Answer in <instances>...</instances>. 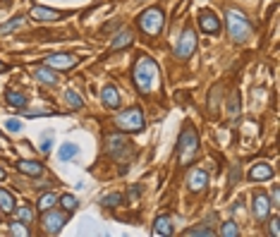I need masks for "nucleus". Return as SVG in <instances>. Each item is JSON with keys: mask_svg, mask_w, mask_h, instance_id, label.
<instances>
[{"mask_svg": "<svg viewBox=\"0 0 280 237\" xmlns=\"http://www.w3.org/2000/svg\"><path fill=\"white\" fill-rule=\"evenodd\" d=\"M5 127H7V132H20V120H7Z\"/></svg>", "mask_w": 280, "mask_h": 237, "instance_id": "obj_33", "label": "nucleus"}, {"mask_svg": "<svg viewBox=\"0 0 280 237\" xmlns=\"http://www.w3.org/2000/svg\"><path fill=\"white\" fill-rule=\"evenodd\" d=\"M55 202H58V196L53 194V192L43 194L41 199H39V211H48V209H53V206H55Z\"/></svg>", "mask_w": 280, "mask_h": 237, "instance_id": "obj_24", "label": "nucleus"}, {"mask_svg": "<svg viewBox=\"0 0 280 237\" xmlns=\"http://www.w3.org/2000/svg\"><path fill=\"white\" fill-rule=\"evenodd\" d=\"M7 103L12 105V108H24L27 105V96L24 94H20V91H7Z\"/></svg>", "mask_w": 280, "mask_h": 237, "instance_id": "obj_21", "label": "nucleus"}, {"mask_svg": "<svg viewBox=\"0 0 280 237\" xmlns=\"http://www.w3.org/2000/svg\"><path fill=\"white\" fill-rule=\"evenodd\" d=\"M237 113H239V94H232V96H230V105H228V115L235 120V118H237Z\"/></svg>", "mask_w": 280, "mask_h": 237, "instance_id": "obj_28", "label": "nucleus"}, {"mask_svg": "<svg viewBox=\"0 0 280 237\" xmlns=\"http://www.w3.org/2000/svg\"><path fill=\"white\" fill-rule=\"evenodd\" d=\"M132 43H134V31L125 27V29H120L118 36L113 39L110 50H122V48H127V46H132Z\"/></svg>", "mask_w": 280, "mask_h": 237, "instance_id": "obj_13", "label": "nucleus"}, {"mask_svg": "<svg viewBox=\"0 0 280 237\" xmlns=\"http://www.w3.org/2000/svg\"><path fill=\"white\" fill-rule=\"evenodd\" d=\"M10 228H12V235H14V232H17V235H22V237H27V235H29V232L24 230V225H22V223H12Z\"/></svg>", "mask_w": 280, "mask_h": 237, "instance_id": "obj_32", "label": "nucleus"}, {"mask_svg": "<svg viewBox=\"0 0 280 237\" xmlns=\"http://www.w3.org/2000/svg\"><path fill=\"white\" fill-rule=\"evenodd\" d=\"M199 29L206 31V34H218V31H220V22H218V17L213 12L201 10V12H199Z\"/></svg>", "mask_w": 280, "mask_h": 237, "instance_id": "obj_10", "label": "nucleus"}, {"mask_svg": "<svg viewBox=\"0 0 280 237\" xmlns=\"http://www.w3.org/2000/svg\"><path fill=\"white\" fill-rule=\"evenodd\" d=\"M278 228H280L278 218H273V221H271V235H273V237H278V235H280V230H278Z\"/></svg>", "mask_w": 280, "mask_h": 237, "instance_id": "obj_35", "label": "nucleus"}, {"mask_svg": "<svg viewBox=\"0 0 280 237\" xmlns=\"http://www.w3.org/2000/svg\"><path fill=\"white\" fill-rule=\"evenodd\" d=\"M163 22H165V17H163L161 7H148V10H144V12H141L139 27H141V31H144V34L156 36L163 29Z\"/></svg>", "mask_w": 280, "mask_h": 237, "instance_id": "obj_5", "label": "nucleus"}, {"mask_svg": "<svg viewBox=\"0 0 280 237\" xmlns=\"http://www.w3.org/2000/svg\"><path fill=\"white\" fill-rule=\"evenodd\" d=\"M254 216L264 221V218L271 216V199L266 194H256L254 196Z\"/></svg>", "mask_w": 280, "mask_h": 237, "instance_id": "obj_14", "label": "nucleus"}, {"mask_svg": "<svg viewBox=\"0 0 280 237\" xmlns=\"http://www.w3.org/2000/svg\"><path fill=\"white\" fill-rule=\"evenodd\" d=\"M101 98H103L105 108H118V105H120V94H118L115 86H105L103 94H101Z\"/></svg>", "mask_w": 280, "mask_h": 237, "instance_id": "obj_19", "label": "nucleus"}, {"mask_svg": "<svg viewBox=\"0 0 280 237\" xmlns=\"http://www.w3.org/2000/svg\"><path fill=\"white\" fill-rule=\"evenodd\" d=\"M17 216H20L22 223H31V221H34V211L29 209V206H22V209L17 211Z\"/></svg>", "mask_w": 280, "mask_h": 237, "instance_id": "obj_30", "label": "nucleus"}, {"mask_svg": "<svg viewBox=\"0 0 280 237\" xmlns=\"http://www.w3.org/2000/svg\"><path fill=\"white\" fill-rule=\"evenodd\" d=\"M0 211H3V213L14 211V199H12V194H10L7 189H0Z\"/></svg>", "mask_w": 280, "mask_h": 237, "instance_id": "obj_20", "label": "nucleus"}, {"mask_svg": "<svg viewBox=\"0 0 280 237\" xmlns=\"http://www.w3.org/2000/svg\"><path fill=\"white\" fill-rule=\"evenodd\" d=\"M31 17H34L36 22H55V20H60L63 17V12L60 10H50V7H41V5H36V7H31Z\"/></svg>", "mask_w": 280, "mask_h": 237, "instance_id": "obj_12", "label": "nucleus"}, {"mask_svg": "<svg viewBox=\"0 0 280 237\" xmlns=\"http://www.w3.org/2000/svg\"><path fill=\"white\" fill-rule=\"evenodd\" d=\"M154 235H158V237H168V235H173V218H168V216H158V218H156V223H154Z\"/></svg>", "mask_w": 280, "mask_h": 237, "instance_id": "obj_17", "label": "nucleus"}, {"mask_svg": "<svg viewBox=\"0 0 280 237\" xmlns=\"http://www.w3.org/2000/svg\"><path fill=\"white\" fill-rule=\"evenodd\" d=\"M184 235H189V237H194V235H206V237H211V235H213V230H211V228H203V225H196V228L187 230Z\"/></svg>", "mask_w": 280, "mask_h": 237, "instance_id": "obj_31", "label": "nucleus"}, {"mask_svg": "<svg viewBox=\"0 0 280 237\" xmlns=\"http://www.w3.org/2000/svg\"><path fill=\"white\" fill-rule=\"evenodd\" d=\"M43 63L48 65V67H53V70H72L79 63V58L70 56V53H53V56H46Z\"/></svg>", "mask_w": 280, "mask_h": 237, "instance_id": "obj_9", "label": "nucleus"}, {"mask_svg": "<svg viewBox=\"0 0 280 237\" xmlns=\"http://www.w3.org/2000/svg\"><path fill=\"white\" fill-rule=\"evenodd\" d=\"M225 17H228V31H230L232 39H235L237 43L249 41V36L254 34L252 22L247 20L242 12H237V10H230V12L225 14Z\"/></svg>", "mask_w": 280, "mask_h": 237, "instance_id": "obj_3", "label": "nucleus"}, {"mask_svg": "<svg viewBox=\"0 0 280 237\" xmlns=\"http://www.w3.org/2000/svg\"><path fill=\"white\" fill-rule=\"evenodd\" d=\"M60 204H63V209L67 211V213H70V211H74L77 209V196H72V194H63L60 196Z\"/></svg>", "mask_w": 280, "mask_h": 237, "instance_id": "obj_26", "label": "nucleus"}, {"mask_svg": "<svg viewBox=\"0 0 280 237\" xmlns=\"http://www.w3.org/2000/svg\"><path fill=\"white\" fill-rule=\"evenodd\" d=\"M22 24H24V17H17V20L5 22V24L0 27V36H5V34H10V31H14V29H20Z\"/></svg>", "mask_w": 280, "mask_h": 237, "instance_id": "obj_25", "label": "nucleus"}, {"mask_svg": "<svg viewBox=\"0 0 280 237\" xmlns=\"http://www.w3.org/2000/svg\"><path fill=\"white\" fill-rule=\"evenodd\" d=\"M220 235H223V237H237L239 230H237V225L232 223V221H228V223L220 225Z\"/></svg>", "mask_w": 280, "mask_h": 237, "instance_id": "obj_27", "label": "nucleus"}, {"mask_svg": "<svg viewBox=\"0 0 280 237\" xmlns=\"http://www.w3.org/2000/svg\"><path fill=\"white\" fill-rule=\"evenodd\" d=\"M189 189L192 192H201L206 185H209V173L203 170V168H194L192 173H189Z\"/></svg>", "mask_w": 280, "mask_h": 237, "instance_id": "obj_11", "label": "nucleus"}, {"mask_svg": "<svg viewBox=\"0 0 280 237\" xmlns=\"http://www.w3.org/2000/svg\"><path fill=\"white\" fill-rule=\"evenodd\" d=\"M34 77L39 79L41 84H48V86H55L58 84V75H55V70L53 67H34Z\"/></svg>", "mask_w": 280, "mask_h": 237, "instance_id": "obj_15", "label": "nucleus"}, {"mask_svg": "<svg viewBox=\"0 0 280 237\" xmlns=\"http://www.w3.org/2000/svg\"><path fill=\"white\" fill-rule=\"evenodd\" d=\"M196 50V34H194V29H184L182 31V39H180V43H177V48H175V56L177 58H182V60H187L192 53Z\"/></svg>", "mask_w": 280, "mask_h": 237, "instance_id": "obj_8", "label": "nucleus"}, {"mask_svg": "<svg viewBox=\"0 0 280 237\" xmlns=\"http://www.w3.org/2000/svg\"><path fill=\"white\" fill-rule=\"evenodd\" d=\"M196 151H199V137H196L194 127L184 125L182 134H180V141H177V158H180V166H187L196 158Z\"/></svg>", "mask_w": 280, "mask_h": 237, "instance_id": "obj_2", "label": "nucleus"}, {"mask_svg": "<svg viewBox=\"0 0 280 237\" xmlns=\"http://www.w3.org/2000/svg\"><path fill=\"white\" fill-rule=\"evenodd\" d=\"M50 147H53V137H46L43 144H41V151L43 154H50Z\"/></svg>", "mask_w": 280, "mask_h": 237, "instance_id": "obj_34", "label": "nucleus"}, {"mask_svg": "<svg viewBox=\"0 0 280 237\" xmlns=\"http://www.w3.org/2000/svg\"><path fill=\"white\" fill-rule=\"evenodd\" d=\"M77 151H79L77 144H63V149H60L58 158H60V160H70V158H74V156H77Z\"/></svg>", "mask_w": 280, "mask_h": 237, "instance_id": "obj_23", "label": "nucleus"}, {"mask_svg": "<svg viewBox=\"0 0 280 237\" xmlns=\"http://www.w3.org/2000/svg\"><path fill=\"white\" fill-rule=\"evenodd\" d=\"M273 177V168L268 166V163H259V166H254L249 170V180L252 182H259V180H271Z\"/></svg>", "mask_w": 280, "mask_h": 237, "instance_id": "obj_16", "label": "nucleus"}, {"mask_svg": "<svg viewBox=\"0 0 280 237\" xmlns=\"http://www.w3.org/2000/svg\"><path fill=\"white\" fill-rule=\"evenodd\" d=\"M105 149L115 160H127L132 156V144H129L125 134H113L110 139L105 141Z\"/></svg>", "mask_w": 280, "mask_h": 237, "instance_id": "obj_6", "label": "nucleus"}, {"mask_svg": "<svg viewBox=\"0 0 280 237\" xmlns=\"http://www.w3.org/2000/svg\"><path fill=\"white\" fill-rule=\"evenodd\" d=\"M115 125H118L122 132H141V130H144V113H141L139 108H127V111L118 113Z\"/></svg>", "mask_w": 280, "mask_h": 237, "instance_id": "obj_4", "label": "nucleus"}, {"mask_svg": "<svg viewBox=\"0 0 280 237\" xmlns=\"http://www.w3.org/2000/svg\"><path fill=\"white\" fill-rule=\"evenodd\" d=\"M65 98H67V105H70V108H74V111L84 108V101H82V96H79L74 89H67V91H65Z\"/></svg>", "mask_w": 280, "mask_h": 237, "instance_id": "obj_22", "label": "nucleus"}, {"mask_svg": "<svg viewBox=\"0 0 280 237\" xmlns=\"http://www.w3.org/2000/svg\"><path fill=\"white\" fill-rule=\"evenodd\" d=\"M101 204H103V206H120V204H122V194H105L103 199H101Z\"/></svg>", "mask_w": 280, "mask_h": 237, "instance_id": "obj_29", "label": "nucleus"}, {"mask_svg": "<svg viewBox=\"0 0 280 237\" xmlns=\"http://www.w3.org/2000/svg\"><path fill=\"white\" fill-rule=\"evenodd\" d=\"M0 180H5V170L3 168H0Z\"/></svg>", "mask_w": 280, "mask_h": 237, "instance_id": "obj_37", "label": "nucleus"}, {"mask_svg": "<svg viewBox=\"0 0 280 237\" xmlns=\"http://www.w3.org/2000/svg\"><path fill=\"white\" fill-rule=\"evenodd\" d=\"M17 168H20L24 175H31V177H39V175L43 173V166L39 163V160H20Z\"/></svg>", "mask_w": 280, "mask_h": 237, "instance_id": "obj_18", "label": "nucleus"}, {"mask_svg": "<svg viewBox=\"0 0 280 237\" xmlns=\"http://www.w3.org/2000/svg\"><path fill=\"white\" fill-rule=\"evenodd\" d=\"M132 77L134 84L141 94H148L158 84V65H156L154 58L148 56H141L137 63H134V70H132Z\"/></svg>", "mask_w": 280, "mask_h": 237, "instance_id": "obj_1", "label": "nucleus"}, {"mask_svg": "<svg viewBox=\"0 0 280 237\" xmlns=\"http://www.w3.org/2000/svg\"><path fill=\"white\" fill-rule=\"evenodd\" d=\"M65 223H67V211H65V213H60V211H55V209L43 211V228H46V232L58 235V232L63 230Z\"/></svg>", "mask_w": 280, "mask_h": 237, "instance_id": "obj_7", "label": "nucleus"}, {"mask_svg": "<svg viewBox=\"0 0 280 237\" xmlns=\"http://www.w3.org/2000/svg\"><path fill=\"white\" fill-rule=\"evenodd\" d=\"M5 70H7V65H5V63H0V72H5Z\"/></svg>", "mask_w": 280, "mask_h": 237, "instance_id": "obj_36", "label": "nucleus"}]
</instances>
